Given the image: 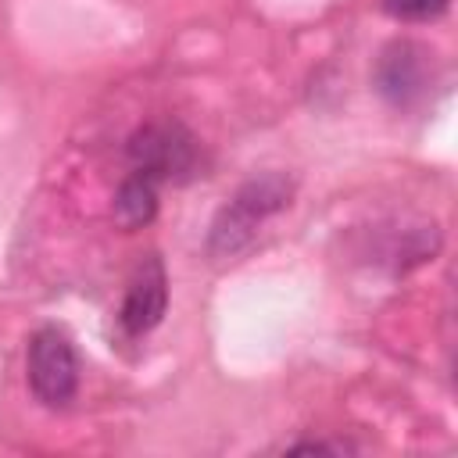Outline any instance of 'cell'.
I'll use <instances>...</instances> for the list:
<instances>
[{
	"instance_id": "6",
	"label": "cell",
	"mask_w": 458,
	"mask_h": 458,
	"mask_svg": "<svg viewBox=\"0 0 458 458\" xmlns=\"http://www.w3.org/2000/svg\"><path fill=\"white\" fill-rule=\"evenodd\" d=\"M411 54H415V47L401 43V47H394V50L383 57V64H379V89H383L386 97H394V100H404V97L415 93L419 82H422V75H419V57H411Z\"/></svg>"
},
{
	"instance_id": "3",
	"label": "cell",
	"mask_w": 458,
	"mask_h": 458,
	"mask_svg": "<svg viewBox=\"0 0 458 458\" xmlns=\"http://www.w3.org/2000/svg\"><path fill=\"white\" fill-rule=\"evenodd\" d=\"M129 161L150 179H179L197 161V143L182 125H147L129 140Z\"/></svg>"
},
{
	"instance_id": "4",
	"label": "cell",
	"mask_w": 458,
	"mask_h": 458,
	"mask_svg": "<svg viewBox=\"0 0 458 458\" xmlns=\"http://www.w3.org/2000/svg\"><path fill=\"white\" fill-rule=\"evenodd\" d=\"M165 304H168V279H165L157 254H150L147 261H140V268L129 283V293L122 304V326L140 336L161 322Z\"/></svg>"
},
{
	"instance_id": "7",
	"label": "cell",
	"mask_w": 458,
	"mask_h": 458,
	"mask_svg": "<svg viewBox=\"0 0 458 458\" xmlns=\"http://www.w3.org/2000/svg\"><path fill=\"white\" fill-rule=\"evenodd\" d=\"M383 7L401 21H426V18H437L447 7V0H383Z\"/></svg>"
},
{
	"instance_id": "5",
	"label": "cell",
	"mask_w": 458,
	"mask_h": 458,
	"mask_svg": "<svg viewBox=\"0 0 458 458\" xmlns=\"http://www.w3.org/2000/svg\"><path fill=\"white\" fill-rule=\"evenodd\" d=\"M154 211H157L154 179L143 175V172H132V175L118 186V193H114V218H118V225L140 229V225H147V222L154 218Z\"/></svg>"
},
{
	"instance_id": "2",
	"label": "cell",
	"mask_w": 458,
	"mask_h": 458,
	"mask_svg": "<svg viewBox=\"0 0 458 458\" xmlns=\"http://www.w3.org/2000/svg\"><path fill=\"white\" fill-rule=\"evenodd\" d=\"M29 383L32 394L50 408H64L75 397L79 361L72 340L61 329H39L29 340Z\"/></svg>"
},
{
	"instance_id": "1",
	"label": "cell",
	"mask_w": 458,
	"mask_h": 458,
	"mask_svg": "<svg viewBox=\"0 0 458 458\" xmlns=\"http://www.w3.org/2000/svg\"><path fill=\"white\" fill-rule=\"evenodd\" d=\"M286 200H290V182H286L283 175L250 179V182L222 208V215L215 218V225H211V250H215V254H236V250L254 236V229H258L272 211H279Z\"/></svg>"
}]
</instances>
